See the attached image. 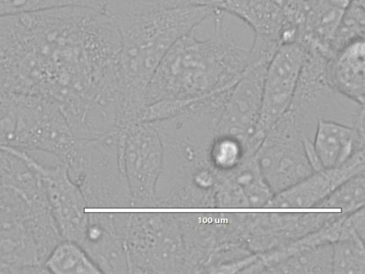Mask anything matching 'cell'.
Here are the masks:
<instances>
[{"label": "cell", "instance_id": "6da1fadb", "mask_svg": "<svg viewBox=\"0 0 365 274\" xmlns=\"http://www.w3.org/2000/svg\"><path fill=\"white\" fill-rule=\"evenodd\" d=\"M214 11L188 6L113 16L120 42L119 128L141 122L148 88L162 59L179 39L196 30Z\"/></svg>", "mask_w": 365, "mask_h": 274}, {"label": "cell", "instance_id": "7a4b0ae2", "mask_svg": "<svg viewBox=\"0 0 365 274\" xmlns=\"http://www.w3.org/2000/svg\"><path fill=\"white\" fill-rule=\"evenodd\" d=\"M224 14L214 13L207 38H197L195 30L170 47L150 81L147 106L162 101L193 103L239 80L251 64L250 50L231 39Z\"/></svg>", "mask_w": 365, "mask_h": 274}, {"label": "cell", "instance_id": "3957f363", "mask_svg": "<svg viewBox=\"0 0 365 274\" xmlns=\"http://www.w3.org/2000/svg\"><path fill=\"white\" fill-rule=\"evenodd\" d=\"M46 201L0 186V273H46L43 262L62 238Z\"/></svg>", "mask_w": 365, "mask_h": 274}, {"label": "cell", "instance_id": "277c9868", "mask_svg": "<svg viewBox=\"0 0 365 274\" xmlns=\"http://www.w3.org/2000/svg\"><path fill=\"white\" fill-rule=\"evenodd\" d=\"M122 129L98 138L77 140L66 163L81 189L88 209L132 208L120 155Z\"/></svg>", "mask_w": 365, "mask_h": 274}, {"label": "cell", "instance_id": "5b68a950", "mask_svg": "<svg viewBox=\"0 0 365 274\" xmlns=\"http://www.w3.org/2000/svg\"><path fill=\"white\" fill-rule=\"evenodd\" d=\"M306 49L296 89L288 108L302 134L312 140L319 120L339 122L358 128L364 126V106L338 92L329 82L327 58Z\"/></svg>", "mask_w": 365, "mask_h": 274}, {"label": "cell", "instance_id": "8992f818", "mask_svg": "<svg viewBox=\"0 0 365 274\" xmlns=\"http://www.w3.org/2000/svg\"><path fill=\"white\" fill-rule=\"evenodd\" d=\"M66 128L65 118L55 102L0 91V146L48 153L59 143Z\"/></svg>", "mask_w": 365, "mask_h": 274}, {"label": "cell", "instance_id": "52a82bcc", "mask_svg": "<svg viewBox=\"0 0 365 274\" xmlns=\"http://www.w3.org/2000/svg\"><path fill=\"white\" fill-rule=\"evenodd\" d=\"M125 241L129 273H182L185 249L176 213H131Z\"/></svg>", "mask_w": 365, "mask_h": 274}, {"label": "cell", "instance_id": "ba28073f", "mask_svg": "<svg viewBox=\"0 0 365 274\" xmlns=\"http://www.w3.org/2000/svg\"><path fill=\"white\" fill-rule=\"evenodd\" d=\"M121 129V161L132 208H158L156 186L163 161L159 134L147 122Z\"/></svg>", "mask_w": 365, "mask_h": 274}, {"label": "cell", "instance_id": "9c48e42d", "mask_svg": "<svg viewBox=\"0 0 365 274\" xmlns=\"http://www.w3.org/2000/svg\"><path fill=\"white\" fill-rule=\"evenodd\" d=\"M304 138L287 111L268 131L255 152L261 173L274 194L314 172L306 155Z\"/></svg>", "mask_w": 365, "mask_h": 274}, {"label": "cell", "instance_id": "30bf717a", "mask_svg": "<svg viewBox=\"0 0 365 274\" xmlns=\"http://www.w3.org/2000/svg\"><path fill=\"white\" fill-rule=\"evenodd\" d=\"M38 175L53 219L62 239L83 241L89 213L83 195L69 176L66 163L54 159L39 161L31 152L18 149Z\"/></svg>", "mask_w": 365, "mask_h": 274}, {"label": "cell", "instance_id": "8fae6325", "mask_svg": "<svg viewBox=\"0 0 365 274\" xmlns=\"http://www.w3.org/2000/svg\"><path fill=\"white\" fill-rule=\"evenodd\" d=\"M306 54L299 42L282 44L269 61L263 83L258 121L251 140L258 148L272 126L288 110Z\"/></svg>", "mask_w": 365, "mask_h": 274}, {"label": "cell", "instance_id": "7c38bea8", "mask_svg": "<svg viewBox=\"0 0 365 274\" xmlns=\"http://www.w3.org/2000/svg\"><path fill=\"white\" fill-rule=\"evenodd\" d=\"M269 61H257L234 84L223 109L217 135L229 134L248 146L258 121L263 83ZM216 135V136H217Z\"/></svg>", "mask_w": 365, "mask_h": 274}, {"label": "cell", "instance_id": "4fadbf2b", "mask_svg": "<svg viewBox=\"0 0 365 274\" xmlns=\"http://www.w3.org/2000/svg\"><path fill=\"white\" fill-rule=\"evenodd\" d=\"M364 150L356 152L339 166L312 172L294 185L274 194L266 208H315L335 188L364 173Z\"/></svg>", "mask_w": 365, "mask_h": 274}, {"label": "cell", "instance_id": "5bb4252c", "mask_svg": "<svg viewBox=\"0 0 365 274\" xmlns=\"http://www.w3.org/2000/svg\"><path fill=\"white\" fill-rule=\"evenodd\" d=\"M121 213H89L81 245L102 273H129Z\"/></svg>", "mask_w": 365, "mask_h": 274}, {"label": "cell", "instance_id": "9a60e30c", "mask_svg": "<svg viewBox=\"0 0 365 274\" xmlns=\"http://www.w3.org/2000/svg\"><path fill=\"white\" fill-rule=\"evenodd\" d=\"M364 128L319 120L312 140L322 169L339 166L356 152L364 149Z\"/></svg>", "mask_w": 365, "mask_h": 274}, {"label": "cell", "instance_id": "2e32d148", "mask_svg": "<svg viewBox=\"0 0 365 274\" xmlns=\"http://www.w3.org/2000/svg\"><path fill=\"white\" fill-rule=\"evenodd\" d=\"M326 72L329 82L338 92L364 106V39L351 43L329 57Z\"/></svg>", "mask_w": 365, "mask_h": 274}, {"label": "cell", "instance_id": "e0dca14e", "mask_svg": "<svg viewBox=\"0 0 365 274\" xmlns=\"http://www.w3.org/2000/svg\"><path fill=\"white\" fill-rule=\"evenodd\" d=\"M288 253L267 273H331L332 243L294 249L288 246Z\"/></svg>", "mask_w": 365, "mask_h": 274}, {"label": "cell", "instance_id": "ac0fdd59", "mask_svg": "<svg viewBox=\"0 0 365 274\" xmlns=\"http://www.w3.org/2000/svg\"><path fill=\"white\" fill-rule=\"evenodd\" d=\"M43 268L46 273H102L81 244L65 239L48 254Z\"/></svg>", "mask_w": 365, "mask_h": 274}, {"label": "cell", "instance_id": "d6986e66", "mask_svg": "<svg viewBox=\"0 0 365 274\" xmlns=\"http://www.w3.org/2000/svg\"><path fill=\"white\" fill-rule=\"evenodd\" d=\"M331 273L364 274V240L356 235L338 238L332 243Z\"/></svg>", "mask_w": 365, "mask_h": 274}, {"label": "cell", "instance_id": "ffe728a7", "mask_svg": "<svg viewBox=\"0 0 365 274\" xmlns=\"http://www.w3.org/2000/svg\"><path fill=\"white\" fill-rule=\"evenodd\" d=\"M247 157L245 143L229 134L215 136L207 151L209 165L221 174L232 171Z\"/></svg>", "mask_w": 365, "mask_h": 274}, {"label": "cell", "instance_id": "44dd1931", "mask_svg": "<svg viewBox=\"0 0 365 274\" xmlns=\"http://www.w3.org/2000/svg\"><path fill=\"white\" fill-rule=\"evenodd\" d=\"M364 0H354L344 9L330 45L329 58L351 43L364 39Z\"/></svg>", "mask_w": 365, "mask_h": 274}, {"label": "cell", "instance_id": "7402d4cb", "mask_svg": "<svg viewBox=\"0 0 365 274\" xmlns=\"http://www.w3.org/2000/svg\"><path fill=\"white\" fill-rule=\"evenodd\" d=\"M364 202L365 175L361 173L339 185L315 208L339 209L348 214L364 207Z\"/></svg>", "mask_w": 365, "mask_h": 274}, {"label": "cell", "instance_id": "603a6c76", "mask_svg": "<svg viewBox=\"0 0 365 274\" xmlns=\"http://www.w3.org/2000/svg\"><path fill=\"white\" fill-rule=\"evenodd\" d=\"M99 4V0H0V16L64 6H85L98 9Z\"/></svg>", "mask_w": 365, "mask_h": 274}, {"label": "cell", "instance_id": "cb8c5ba5", "mask_svg": "<svg viewBox=\"0 0 365 274\" xmlns=\"http://www.w3.org/2000/svg\"><path fill=\"white\" fill-rule=\"evenodd\" d=\"M356 235L362 240L365 238L364 206L345 215L341 227L339 238Z\"/></svg>", "mask_w": 365, "mask_h": 274}, {"label": "cell", "instance_id": "d4e9b609", "mask_svg": "<svg viewBox=\"0 0 365 274\" xmlns=\"http://www.w3.org/2000/svg\"><path fill=\"white\" fill-rule=\"evenodd\" d=\"M185 2L187 6L205 7L225 14L230 0H185Z\"/></svg>", "mask_w": 365, "mask_h": 274}, {"label": "cell", "instance_id": "484cf974", "mask_svg": "<svg viewBox=\"0 0 365 274\" xmlns=\"http://www.w3.org/2000/svg\"><path fill=\"white\" fill-rule=\"evenodd\" d=\"M334 5L344 9L354 0H329Z\"/></svg>", "mask_w": 365, "mask_h": 274}, {"label": "cell", "instance_id": "4316f807", "mask_svg": "<svg viewBox=\"0 0 365 274\" xmlns=\"http://www.w3.org/2000/svg\"><path fill=\"white\" fill-rule=\"evenodd\" d=\"M300 1H302L308 3V4H311V3L314 2L315 0H300Z\"/></svg>", "mask_w": 365, "mask_h": 274}, {"label": "cell", "instance_id": "83f0119b", "mask_svg": "<svg viewBox=\"0 0 365 274\" xmlns=\"http://www.w3.org/2000/svg\"><path fill=\"white\" fill-rule=\"evenodd\" d=\"M282 1V0H281Z\"/></svg>", "mask_w": 365, "mask_h": 274}]
</instances>
